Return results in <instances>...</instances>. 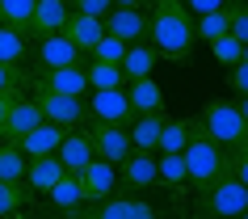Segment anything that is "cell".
Returning a JSON list of instances; mask_svg holds the SVG:
<instances>
[{"instance_id": "obj_1", "label": "cell", "mask_w": 248, "mask_h": 219, "mask_svg": "<svg viewBox=\"0 0 248 219\" xmlns=\"http://www.w3.org/2000/svg\"><path fill=\"white\" fill-rule=\"evenodd\" d=\"M147 42L160 59H189L194 55V17L181 0H152L147 4Z\"/></svg>"}, {"instance_id": "obj_2", "label": "cell", "mask_w": 248, "mask_h": 219, "mask_svg": "<svg viewBox=\"0 0 248 219\" xmlns=\"http://www.w3.org/2000/svg\"><path fill=\"white\" fill-rule=\"evenodd\" d=\"M185 185H194L198 194L206 190V185H215V181L227 173V152H223L219 143H210L202 131L194 127V135H189V143H185Z\"/></svg>"}, {"instance_id": "obj_3", "label": "cell", "mask_w": 248, "mask_h": 219, "mask_svg": "<svg viewBox=\"0 0 248 219\" xmlns=\"http://www.w3.org/2000/svg\"><path fill=\"white\" fill-rule=\"evenodd\" d=\"M194 127L202 131L210 143H219L223 152L248 143V127H244V118H240V110H235V101H223V97H215V101L202 105V114L194 118Z\"/></svg>"}, {"instance_id": "obj_4", "label": "cell", "mask_w": 248, "mask_h": 219, "mask_svg": "<svg viewBox=\"0 0 248 219\" xmlns=\"http://www.w3.org/2000/svg\"><path fill=\"white\" fill-rule=\"evenodd\" d=\"M198 211L206 219H235L240 211H248V185L235 181L232 173H223L215 185H206L198 194Z\"/></svg>"}, {"instance_id": "obj_5", "label": "cell", "mask_w": 248, "mask_h": 219, "mask_svg": "<svg viewBox=\"0 0 248 219\" xmlns=\"http://www.w3.org/2000/svg\"><path fill=\"white\" fill-rule=\"evenodd\" d=\"M34 105L42 110L46 122L63 131H80L89 122V101L84 97H63V93H46V89H34Z\"/></svg>"}, {"instance_id": "obj_6", "label": "cell", "mask_w": 248, "mask_h": 219, "mask_svg": "<svg viewBox=\"0 0 248 219\" xmlns=\"http://www.w3.org/2000/svg\"><path fill=\"white\" fill-rule=\"evenodd\" d=\"M30 51H34V76L55 72V67H76V64H84L80 47L67 38V34H46V38H34V42H30Z\"/></svg>"}, {"instance_id": "obj_7", "label": "cell", "mask_w": 248, "mask_h": 219, "mask_svg": "<svg viewBox=\"0 0 248 219\" xmlns=\"http://www.w3.org/2000/svg\"><path fill=\"white\" fill-rule=\"evenodd\" d=\"M89 122H93V118H89ZM84 135H89L93 156H97V160L122 165V160L131 156V135H126V127H114V122H93Z\"/></svg>"}, {"instance_id": "obj_8", "label": "cell", "mask_w": 248, "mask_h": 219, "mask_svg": "<svg viewBox=\"0 0 248 219\" xmlns=\"http://www.w3.org/2000/svg\"><path fill=\"white\" fill-rule=\"evenodd\" d=\"M80 177V190H84V202H105V198H114L118 194V185H122V181H118V165H109V160H97V156H93L89 165L80 168L76 173Z\"/></svg>"}, {"instance_id": "obj_9", "label": "cell", "mask_w": 248, "mask_h": 219, "mask_svg": "<svg viewBox=\"0 0 248 219\" xmlns=\"http://www.w3.org/2000/svg\"><path fill=\"white\" fill-rule=\"evenodd\" d=\"M89 101V118L93 122H114V127H126L131 122V101H126V84L122 89H101L93 93V97H84Z\"/></svg>"}, {"instance_id": "obj_10", "label": "cell", "mask_w": 248, "mask_h": 219, "mask_svg": "<svg viewBox=\"0 0 248 219\" xmlns=\"http://www.w3.org/2000/svg\"><path fill=\"white\" fill-rule=\"evenodd\" d=\"M101 26L109 38L118 42H147V9H109V13L101 17Z\"/></svg>"}, {"instance_id": "obj_11", "label": "cell", "mask_w": 248, "mask_h": 219, "mask_svg": "<svg viewBox=\"0 0 248 219\" xmlns=\"http://www.w3.org/2000/svg\"><path fill=\"white\" fill-rule=\"evenodd\" d=\"M34 89L46 93H63V97H89V76H84V64L76 67H55V72H42V76H30Z\"/></svg>"}, {"instance_id": "obj_12", "label": "cell", "mask_w": 248, "mask_h": 219, "mask_svg": "<svg viewBox=\"0 0 248 219\" xmlns=\"http://www.w3.org/2000/svg\"><path fill=\"white\" fill-rule=\"evenodd\" d=\"M67 17H72V4L67 0H38L34 4V17H30V42L34 38H46V34H63Z\"/></svg>"}, {"instance_id": "obj_13", "label": "cell", "mask_w": 248, "mask_h": 219, "mask_svg": "<svg viewBox=\"0 0 248 219\" xmlns=\"http://www.w3.org/2000/svg\"><path fill=\"white\" fill-rule=\"evenodd\" d=\"M126 101H131V114L135 118H143V114H169V105H164V89H160L152 76L126 80Z\"/></svg>"}, {"instance_id": "obj_14", "label": "cell", "mask_w": 248, "mask_h": 219, "mask_svg": "<svg viewBox=\"0 0 248 219\" xmlns=\"http://www.w3.org/2000/svg\"><path fill=\"white\" fill-rule=\"evenodd\" d=\"M46 118H42V110L34 101H26V97H17L13 110H9V118H4V131H0V139L4 143H21L34 127H42Z\"/></svg>"}, {"instance_id": "obj_15", "label": "cell", "mask_w": 248, "mask_h": 219, "mask_svg": "<svg viewBox=\"0 0 248 219\" xmlns=\"http://www.w3.org/2000/svg\"><path fill=\"white\" fill-rule=\"evenodd\" d=\"M118 181H122L126 190H147V185H156V156L152 152H131L118 165Z\"/></svg>"}, {"instance_id": "obj_16", "label": "cell", "mask_w": 248, "mask_h": 219, "mask_svg": "<svg viewBox=\"0 0 248 219\" xmlns=\"http://www.w3.org/2000/svg\"><path fill=\"white\" fill-rule=\"evenodd\" d=\"M46 194H51V206L59 211V219H72V215H80V211H89L84 190H80V177H72V173H63Z\"/></svg>"}, {"instance_id": "obj_17", "label": "cell", "mask_w": 248, "mask_h": 219, "mask_svg": "<svg viewBox=\"0 0 248 219\" xmlns=\"http://www.w3.org/2000/svg\"><path fill=\"white\" fill-rule=\"evenodd\" d=\"M169 114H143L126 122V135H131V152H160V127H164Z\"/></svg>"}, {"instance_id": "obj_18", "label": "cell", "mask_w": 248, "mask_h": 219, "mask_svg": "<svg viewBox=\"0 0 248 219\" xmlns=\"http://www.w3.org/2000/svg\"><path fill=\"white\" fill-rule=\"evenodd\" d=\"M63 34H67L72 42H76V47H80V55L89 59V55H93V47H97V42L105 38V26H101V17L72 13V17H67V26H63Z\"/></svg>"}, {"instance_id": "obj_19", "label": "cell", "mask_w": 248, "mask_h": 219, "mask_svg": "<svg viewBox=\"0 0 248 219\" xmlns=\"http://www.w3.org/2000/svg\"><path fill=\"white\" fill-rule=\"evenodd\" d=\"M59 165H63V173H72V177H76L80 168L89 165L93 160V143H89V135H84V131H67L63 135V143H59Z\"/></svg>"}, {"instance_id": "obj_20", "label": "cell", "mask_w": 248, "mask_h": 219, "mask_svg": "<svg viewBox=\"0 0 248 219\" xmlns=\"http://www.w3.org/2000/svg\"><path fill=\"white\" fill-rule=\"evenodd\" d=\"M63 177V165H59V156H34L26 165V185H30V194H46L55 185V181Z\"/></svg>"}, {"instance_id": "obj_21", "label": "cell", "mask_w": 248, "mask_h": 219, "mask_svg": "<svg viewBox=\"0 0 248 219\" xmlns=\"http://www.w3.org/2000/svg\"><path fill=\"white\" fill-rule=\"evenodd\" d=\"M63 135H67L63 127H55V122H42V127H34L26 139L17 143V148L26 152V160H34V156H51V152H59Z\"/></svg>"}, {"instance_id": "obj_22", "label": "cell", "mask_w": 248, "mask_h": 219, "mask_svg": "<svg viewBox=\"0 0 248 219\" xmlns=\"http://www.w3.org/2000/svg\"><path fill=\"white\" fill-rule=\"evenodd\" d=\"M97 219H156V211L143 202V198H122V194H114V198H105V202H97Z\"/></svg>"}, {"instance_id": "obj_23", "label": "cell", "mask_w": 248, "mask_h": 219, "mask_svg": "<svg viewBox=\"0 0 248 219\" xmlns=\"http://www.w3.org/2000/svg\"><path fill=\"white\" fill-rule=\"evenodd\" d=\"M194 135V118H164L160 127V156H181Z\"/></svg>"}, {"instance_id": "obj_24", "label": "cell", "mask_w": 248, "mask_h": 219, "mask_svg": "<svg viewBox=\"0 0 248 219\" xmlns=\"http://www.w3.org/2000/svg\"><path fill=\"white\" fill-rule=\"evenodd\" d=\"M156 59H160V55L152 51V42H131L118 67H122V76H126V80H135V76H152Z\"/></svg>"}, {"instance_id": "obj_25", "label": "cell", "mask_w": 248, "mask_h": 219, "mask_svg": "<svg viewBox=\"0 0 248 219\" xmlns=\"http://www.w3.org/2000/svg\"><path fill=\"white\" fill-rule=\"evenodd\" d=\"M84 76H89V93H101V89H122L126 76L118 64H97V59H84Z\"/></svg>"}, {"instance_id": "obj_26", "label": "cell", "mask_w": 248, "mask_h": 219, "mask_svg": "<svg viewBox=\"0 0 248 219\" xmlns=\"http://www.w3.org/2000/svg\"><path fill=\"white\" fill-rule=\"evenodd\" d=\"M26 152L17 143H4L0 139V181H13V185H26Z\"/></svg>"}, {"instance_id": "obj_27", "label": "cell", "mask_w": 248, "mask_h": 219, "mask_svg": "<svg viewBox=\"0 0 248 219\" xmlns=\"http://www.w3.org/2000/svg\"><path fill=\"white\" fill-rule=\"evenodd\" d=\"M26 55H30V38L21 34V30H13V26H0V64L21 67Z\"/></svg>"}, {"instance_id": "obj_28", "label": "cell", "mask_w": 248, "mask_h": 219, "mask_svg": "<svg viewBox=\"0 0 248 219\" xmlns=\"http://www.w3.org/2000/svg\"><path fill=\"white\" fill-rule=\"evenodd\" d=\"M21 211H30V185L0 181V219H17Z\"/></svg>"}, {"instance_id": "obj_29", "label": "cell", "mask_w": 248, "mask_h": 219, "mask_svg": "<svg viewBox=\"0 0 248 219\" xmlns=\"http://www.w3.org/2000/svg\"><path fill=\"white\" fill-rule=\"evenodd\" d=\"M34 4H38V0H0V21L26 34L30 17H34ZM26 38H30V34H26Z\"/></svg>"}, {"instance_id": "obj_30", "label": "cell", "mask_w": 248, "mask_h": 219, "mask_svg": "<svg viewBox=\"0 0 248 219\" xmlns=\"http://www.w3.org/2000/svg\"><path fill=\"white\" fill-rule=\"evenodd\" d=\"M156 185H185V160L181 156H156Z\"/></svg>"}, {"instance_id": "obj_31", "label": "cell", "mask_w": 248, "mask_h": 219, "mask_svg": "<svg viewBox=\"0 0 248 219\" xmlns=\"http://www.w3.org/2000/svg\"><path fill=\"white\" fill-rule=\"evenodd\" d=\"M227 34V13H202L194 17V38L198 42H215Z\"/></svg>"}, {"instance_id": "obj_32", "label": "cell", "mask_w": 248, "mask_h": 219, "mask_svg": "<svg viewBox=\"0 0 248 219\" xmlns=\"http://www.w3.org/2000/svg\"><path fill=\"white\" fill-rule=\"evenodd\" d=\"M210 51H215V59H219L223 67H235L240 59H244V42H240V38H232V34H223V38H215V42H210Z\"/></svg>"}, {"instance_id": "obj_33", "label": "cell", "mask_w": 248, "mask_h": 219, "mask_svg": "<svg viewBox=\"0 0 248 219\" xmlns=\"http://www.w3.org/2000/svg\"><path fill=\"white\" fill-rule=\"evenodd\" d=\"M26 84H30V76L21 67L0 64V93H4V97H26Z\"/></svg>"}, {"instance_id": "obj_34", "label": "cell", "mask_w": 248, "mask_h": 219, "mask_svg": "<svg viewBox=\"0 0 248 219\" xmlns=\"http://www.w3.org/2000/svg\"><path fill=\"white\" fill-rule=\"evenodd\" d=\"M122 55H126V42H118V38H109V34H105V38L93 47L89 59H97V64H122Z\"/></svg>"}, {"instance_id": "obj_35", "label": "cell", "mask_w": 248, "mask_h": 219, "mask_svg": "<svg viewBox=\"0 0 248 219\" xmlns=\"http://www.w3.org/2000/svg\"><path fill=\"white\" fill-rule=\"evenodd\" d=\"M227 34H232V38H240V42H248V0L227 9Z\"/></svg>"}, {"instance_id": "obj_36", "label": "cell", "mask_w": 248, "mask_h": 219, "mask_svg": "<svg viewBox=\"0 0 248 219\" xmlns=\"http://www.w3.org/2000/svg\"><path fill=\"white\" fill-rule=\"evenodd\" d=\"M227 173H232L235 181H244V185H248V143H240V148L227 152Z\"/></svg>"}, {"instance_id": "obj_37", "label": "cell", "mask_w": 248, "mask_h": 219, "mask_svg": "<svg viewBox=\"0 0 248 219\" xmlns=\"http://www.w3.org/2000/svg\"><path fill=\"white\" fill-rule=\"evenodd\" d=\"M181 4L189 17H202V13H227L235 0H181Z\"/></svg>"}, {"instance_id": "obj_38", "label": "cell", "mask_w": 248, "mask_h": 219, "mask_svg": "<svg viewBox=\"0 0 248 219\" xmlns=\"http://www.w3.org/2000/svg\"><path fill=\"white\" fill-rule=\"evenodd\" d=\"M114 9V0H72V13H84V17H105Z\"/></svg>"}, {"instance_id": "obj_39", "label": "cell", "mask_w": 248, "mask_h": 219, "mask_svg": "<svg viewBox=\"0 0 248 219\" xmlns=\"http://www.w3.org/2000/svg\"><path fill=\"white\" fill-rule=\"evenodd\" d=\"M232 84H235L240 97H248V64H235L232 67Z\"/></svg>"}, {"instance_id": "obj_40", "label": "cell", "mask_w": 248, "mask_h": 219, "mask_svg": "<svg viewBox=\"0 0 248 219\" xmlns=\"http://www.w3.org/2000/svg\"><path fill=\"white\" fill-rule=\"evenodd\" d=\"M13 101L17 97H4V93H0V131H4V118H9V110H13Z\"/></svg>"}, {"instance_id": "obj_41", "label": "cell", "mask_w": 248, "mask_h": 219, "mask_svg": "<svg viewBox=\"0 0 248 219\" xmlns=\"http://www.w3.org/2000/svg\"><path fill=\"white\" fill-rule=\"evenodd\" d=\"M114 9H147V0H114Z\"/></svg>"}, {"instance_id": "obj_42", "label": "cell", "mask_w": 248, "mask_h": 219, "mask_svg": "<svg viewBox=\"0 0 248 219\" xmlns=\"http://www.w3.org/2000/svg\"><path fill=\"white\" fill-rule=\"evenodd\" d=\"M235 110H240V118H244V127H248V97H240V101H235Z\"/></svg>"}, {"instance_id": "obj_43", "label": "cell", "mask_w": 248, "mask_h": 219, "mask_svg": "<svg viewBox=\"0 0 248 219\" xmlns=\"http://www.w3.org/2000/svg\"><path fill=\"white\" fill-rule=\"evenodd\" d=\"M72 219H97V211H80V215H72Z\"/></svg>"}, {"instance_id": "obj_44", "label": "cell", "mask_w": 248, "mask_h": 219, "mask_svg": "<svg viewBox=\"0 0 248 219\" xmlns=\"http://www.w3.org/2000/svg\"><path fill=\"white\" fill-rule=\"evenodd\" d=\"M240 64H248V42H244V59H240Z\"/></svg>"}, {"instance_id": "obj_45", "label": "cell", "mask_w": 248, "mask_h": 219, "mask_svg": "<svg viewBox=\"0 0 248 219\" xmlns=\"http://www.w3.org/2000/svg\"><path fill=\"white\" fill-rule=\"evenodd\" d=\"M235 219H248V211H240V215H235Z\"/></svg>"}, {"instance_id": "obj_46", "label": "cell", "mask_w": 248, "mask_h": 219, "mask_svg": "<svg viewBox=\"0 0 248 219\" xmlns=\"http://www.w3.org/2000/svg\"><path fill=\"white\" fill-rule=\"evenodd\" d=\"M235 4H244V0H235Z\"/></svg>"}, {"instance_id": "obj_47", "label": "cell", "mask_w": 248, "mask_h": 219, "mask_svg": "<svg viewBox=\"0 0 248 219\" xmlns=\"http://www.w3.org/2000/svg\"><path fill=\"white\" fill-rule=\"evenodd\" d=\"M0 26H4V21H0Z\"/></svg>"}, {"instance_id": "obj_48", "label": "cell", "mask_w": 248, "mask_h": 219, "mask_svg": "<svg viewBox=\"0 0 248 219\" xmlns=\"http://www.w3.org/2000/svg\"><path fill=\"white\" fill-rule=\"evenodd\" d=\"M67 4H72V0H67Z\"/></svg>"}, {"instance_id": "obj_49", "label": "cell", "mask_w": 248, "mask_h": 219, "mask_svg": "<svg viewBox=\"0 0 248 219\" xmlns=\"http://www.w3.org/2000/svg\"><path fill=\"white\" fill-rule=\"evenodd\" d=\"M147 4H152V0H147Z\"/></svg>"}]
</instances>
